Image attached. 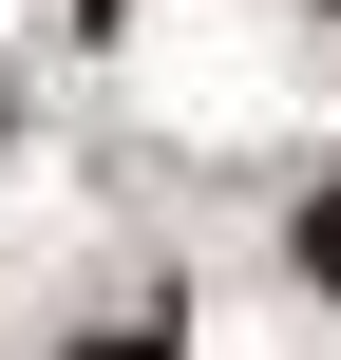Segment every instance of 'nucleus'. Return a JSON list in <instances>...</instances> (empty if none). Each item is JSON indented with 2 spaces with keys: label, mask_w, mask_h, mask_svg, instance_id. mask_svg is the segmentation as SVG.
<instances>
[{
  "label": "nucleus",
  "mask_w": 341,
  "mask_h": 360,
  "mask_svg": "<svg viewBox=\"0 0 341 360\" xmlns=\"http://www.w3.org/2000/svg\"><path fill=\"white\" fill-rule=\"evenodd\" d=\"M304 285H341V190H323V209H304Z\"/></svg>",
  "instance_id": "f257e3e1"
},
{
  "label": "nucleus",
  "mask_w": 341,
  "mask_h": 360,
  "mask_svg": "<svg viewBox=\"0 0 341 360\" xmlns=\"http://www.w3.org/2000/svg\"><path fill=\"white\" fill-rule=\"evenodd\" d=\"M323 19H341V0H323Z\"/></svg>",
  "instance_id": "7ed1b4c3"
},
{
  "label": "nucleus",
  "mask_w": 341,
  "mask_h": 360,
  "mask_svg": "<svg viewBox=\"0 0 341 360\" xmlns=\"http://www.w3.org/2000/svg\"><path fill=\"white\" fill-rule=\"evenodd\" d=\"M76 360H171V342H152V323H114V342H76Z\"/></svg>",
  "instance_id": "f03ea898"
}]
</instances>
